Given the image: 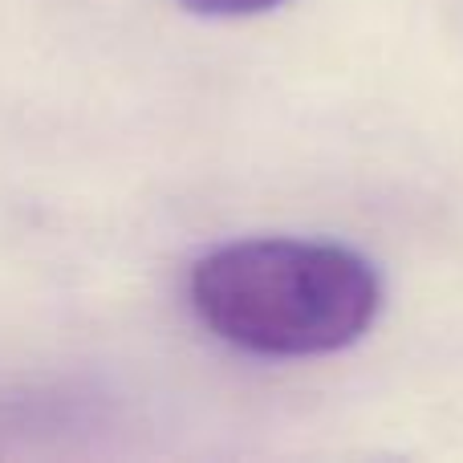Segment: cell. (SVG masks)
<instances>
[{"mask_svg":"<svg viewBox=\"0 0 463 463\" xmlns=\"http://www.w3.org/2000/svg\"><path fill=\"white\" fill-rule=\"evenodd\" d=\"M192 309L220 342L256 358H321L370 334L383 280L362 252L334 240L260 236L200 256Z\"/></svg>","mask_w":463,"mask_h":463,"instance_id":"cell-1","label":"cell"},{"mask_svg":"<svg viewBox=\"0 0 463 463\" xmlns=\"http://www.w3.org/2000/svg\"><path fill=\"white\" fill-rule=\"evenodd\" d=\"M179 5L200 16H256L269 13V8H280L285 0H179Z\"/></svg>","mask_w":463,"mask_h":463,"instance_id":"cell-2","label":"cell"}]
</instances>
